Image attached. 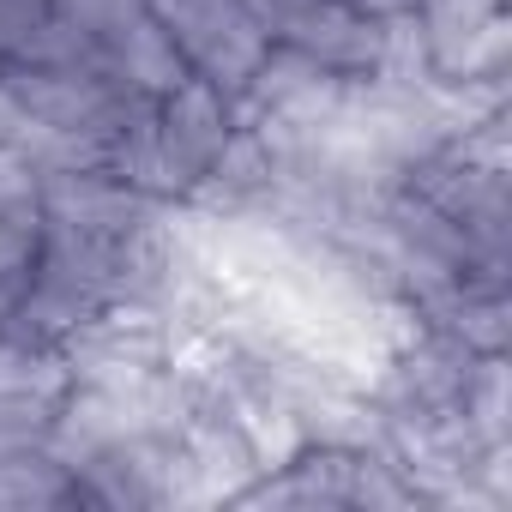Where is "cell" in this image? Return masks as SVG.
I'll return each mask as SVG.
<instances>
[{
  "label": "cell",
  "instance_id": "1",
  "mask_svg": "<svg viewBox=\"0 0 512 512\" xmlns=\"http://www.w3.org/2000/svg\"><path fill=\"white\" fill-rule=\"evenodd\" d=\"M145 13L199 85L223 91L241 109L266 91L278 43L266 19L253 13V0H145Z\"/></svg>",
  "mask_w": 512,
  "mask_h": 512
},
{
  "label": "cell",
  "instance_id": "2",
  "mask_svg": "<svg viewBox=\"0 0 512 512\" xmlns=\"http://www.w3.org/2000/svg\"><path fill=\"white\" fill-rule=\"evenodd\" d=\"M404 61L464 109L494 103L506 79V0H416L404 19Z\"/></svg>",
  "mask_w": 512,
  "mask_h": 512
}]
</instances>
